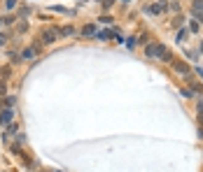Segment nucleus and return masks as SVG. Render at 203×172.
<instances>
[{"label": "nucleus", "mask_w": 203, "mask_h": 172, "mask_svg": "<svg viewBox=\"0 0 203 172\" xmlns=\"http://www.w3.org/2000/svg\"><path fill=\"white\" fill-rule=\"evenodd\" d=\"M198 28H201V26H198V21H192V23H189V30H192V33H198Z\"/></svg>", "instance_id": "nucleus-9"}, {"label": "nucleus", "mask_w": 203, "mask_h": 172, "mask_svg": "<svg viewBox=\"0 0 203 172\" xmlns=\"http://www.w3.org/2000/svg\"><path fill=\"white\" fill-rule=\"evenodd\" d=\"M5 42H7V35H5V33H0V47H2Z\"/></svg>", "instance_id": "nucleus-14"}, {"label": "nucleus", "mask_w": 203, "mask_h": 172, "mask_svg": "<svg viewBox=\"0 0 203 172\" xmlns=\"http://www.w3.org/2000/svg\"><path fill=\"white\" fill-rule=\"evenodd\" d=\"M61 33H63V35H72V33H75V28H72V26H65Z\"/></svg>", "instance_id": "nucleus-12"}, {"label": "nucleus", "mask_w": 203, "mask_h": 172, "mask_svg": "<svg viewBox=\"0 0 203 172\" xmlns=\"http://www.w3.org/2000/svg\"><path fill=\"white\" fill-rule=\"evenodd\" d=\"M166 10H168V5H166V2H156V5L150 7L152 14H161V12H166Z\"/></svg>", "instance_id": "nucleus-4"}, {"label": "nucleus", "mask_w": 203, "mask_h": 172, "mask_svg": "<svg viewBox=\"0 0 203 172\" xmlns=\"http://www.w3.org/2000/svg\"><path fill=\"white\" fill-rule=\"evenodd\" d=\"M198 112H201V114H203V102H198Z\"/></svg>", "instance_id": "nucleus-17"}, {"label": "nucleus", "mask_w": 203, "mask_h": 172, "mask_svg": "<svg viewBox=\"0 0 203 172\" xmlns=\"http://www.w3.org/2000/svg\"><path fill=\"white\" fill-rule=\"evenodd\" d=\"M192 10H194V12H203V0H194Z\"/></svg>", "instance_id": "nucleus-7"}, {"label": "nucleus", "mask_w": 203, "mask_h": 172, "mask_svg": "<svg viewBox=\"0 0 203 172\" xmlns=\"http://www.w3.org/2000/svg\"><path fill=\"white\" fill-rule=\"evenodd\" d=\"M35 56V51H33V49H26V51L21 54V58H33Z\"/></svg>", "instance_id": "nucleus-10"}, {"label": "nucleus", "mask_w": 203, "mask_h": 172, "mask_svg": "<svg viewBox=\"0 0 203 172\" xmlns=\"http://www.w3.org/2000/svg\"><path fill=\"white\" fill-rule=\"evenodd\" d=\"M56 28H44L42 33H40V42L42 44H52V42H56Z\"/></svg>", "instance_id": "nucleus-1"}, {"label": "nucleus", "mask_w": 203, "mask_h": 172, "mask_svg": "<svg viewBox=\"0 0 203 172\" xmlns=\"http://www.w3.org/2000/svg\"><path fill=\"white\" fill-rule=\"evenodd\" d=\"M14 5H16V0H7V5H5V7H7V10H12Z\"/></svg>", "instance_id": "nucleus-15"}, {"label": "nucleus", "mask_w": 203, "mask_h": 172, "mask_svg": "<svg viewBox=\"0 0 203 172\" xmlns=\"http://www.w3.org/2000/svg\"><path fill=\"white\" fill-rule=\"evenodd\" d=\"M184 40H187V30H180L177 33V42H184Z\"/></svg>", "instance_id": "nucleus-11"}, {"label": "nucleus", "mask_w": 203, "mask_h": 172, "mask_svg": "<svg viewBox=\"0 0 203 172\" xmlns=\"http://www.w3.org/2000/svg\"><path fill=\"white\" fill-rule=\"evenodd\" d=\"M156 58H161V61H171V51H168L164 44H159V56Z\"/></svg>", "instance_id": "nucleus-5"}, {"label": "nucleus", "mask_w": 203, "mask_h": 172, "mask_svg": "<svg viewBox=\"0 0 203 172\" xmlns=\"http://www.w3.org/2000/svg\"><path fill=\"white\" fill-rule=\"evenodd\" d=\"M145 54H147V58H156L159 56V44H147V47H145Z\"/></svg>", "instance_id": "nucleus-2"}, {"label": "nucleus", "mask_w": 203, "mask_h": 172, "mask_svg": "<svg viewBox=\"0 0 203 172\" xmlns=\"http://www.w3.org/2000/svg\"><path fill=\"white\" fill-rule=\"evenodd\" d=\"M10 121H12V112L5 110V112H2V116H0V123H10Z\"/></svg>", "instance_id": "nucleus-6"}, {"label": "nucleus", "mask_w": 203, "mask_h": 172, "mask_svg": "<svg viewBox=\"0 0 203 172\" xmlns=\"http://www.w3.org/2000/svg\"><path fill=\"white\" fill-rule=\"evenodd\" d=\"M194 14H196V21H198V23H203V12H194Z\"/></svg>", "instance_id": "nucleus-13"}, {"label": "nucleus", "mask_w": 203, "mask_h": 172, "mask_svg": "<svg viewBox=\"0 0 203 172\" xmlns=\"http://www.w3.org/2000/svg\"><path fill=\"white\" fill-rule=\"evenodd\" d=\"M173 68H175L177 72H182L184 77L189 74V68H187V63H182V61H173Z\"/></svg>", "instance_id": "nucleus-3"}, {"label": "nucleus", "mask_w": 203, "mask_h": 172, "mask_svg": "<svg viewBox=\"0 0 203 172\" xmlns=\"http://www.w3.org/2000/svg\"><path fill=\"white\" fill-rule=\"evenodd\" d=\"M198 121H201V123H203V114H201V116H198Z\"/></svg>", "instance_id": "nucleus-18"}, {"label": "nucleus", "mask_w": 203, "mask_h": 172, "mask_svg": "<svg viewBox=\"0 0 203 172\" xmlns=\"http://www.w3.org/2000/svg\"><path fill=\"white\" fill-rule=\"evenodd\" d=\"M196 72H198V77H201V79H203V70H201V68H198V70H196Z\"/></svg>", "instance_id": "nucleus-16"}, {"label": "nucleus", "mask_w": 203, "mask_h": 172, "mask_svg": "<svg viewBox=\"0 0 203 172\" xmlns=\"http://www.w3.org/2000/svg\"><path fill=\"white\" fill-rule=\"evenodd\" d=\"M82 33H84V35H93V33H96V26H91V23H89V26H84Z\"/></svg>", "instance_id": "nucleus-8"}]
</instances>
